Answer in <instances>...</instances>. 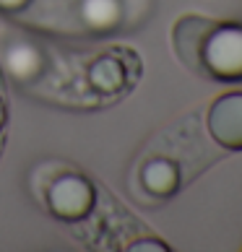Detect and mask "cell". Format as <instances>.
<instances>
[{"label":"cell","instance_id":"6da1fadb","mask_svg":"<svg viewBox=\"0 0 242 252\" xmlns=\"http://www.w3.org/2000/svg\"><path fill=\"white\" fill-rule=\"evenodd\" d=\"M174 50L193 73L216 81L242 78V26L182 16L174 24Z\"/></svg>","mask_w":242,"mask_h":252},{"label":"cell","instance_id":"7a4b0ae2","mask_svg":"<svg viewBox=\"0 0 242 252\" xmlns=\"http://www.w3.org/2000/svg\"><path fill=\"white\" fill-rule=\"evenodd\" d=\"M47 205L50 211L63 221H78L91 211L94 205V188L86 177L81 174H68L52 182L47 190Z\"/></svg>","mask_w":242,"mask_h":252},{"label":"cell","instance_id":"3957f363","mask_svg":"<svg viewBox=\"0 0 242 252\" xmlns=\"http://www.w3.org/2000/svg\"><path fill=\"white\" fill-rule=\"evenodd\" d=\"M208 133L219 146L242 151V91L221 94L208 107Z\"/></svg>","mask_w":242,"mask_h":252},{"label":"cell","instance_id":"277c9868","mask_svg":"<svg viewBox=\"0 0 242 252\" xmlns=\"http://www.w3.org/2000/svg\"><path fill=\"white\" fill-rule=\"evenodd\" d=\"M141 182L148 192L156 195V198H170V195H174L180 188V172L172 161L156 156V158H148L143 164Z\"/></svg>","mask_w":242,"mask_h":252},{"label":"cell","instance_id":"5b68a950","mask_svg":"<svg viewBox=\"0 0 242 252\" xmlns=\"http://www.w3.org/2000/svg\"><path fill=\"white\" fill-rule=\"evenodd\" d=\"M89 81L94 83L97 91H104V94H115L125 86V76H123V58L117 55H104L99 58L89 70Z\"/></svg>","mask_w":242,"mask_h":252},{"label":"cell","instance_id":"8992f818","mask_svg":"<svg viewBox=\"0 0 242 252\" xmlns=\"http://www.w3.org/2000/svg\"><path fill=\"white\" fill-rule=\"evenodd\" d=\"M130 250L141 252V250H156V252H164L167 245H162V242H136V245H130Z\"/></svg>","mask_w":242,"mask_h":252},{"label":"cell","instance_id":"52a82bcc","mask_svg":"<svg viewBox=\"0 0 242 252\" xmlns=\"http://www.w3.org/2000/svg\"><path fill=\"white\" fill-rule=\"evenodd\" d=\"M26 3L29 0H0V8H5V11H21Z\"/></svg>","mask_w":242,"mask_h":252},{"label":"cell","instance_id":"ba28073f","mask_svg":"<svg viewBox=\"0 0 242 252\" xmlns=\"http://www.w3.org/2000/svg\"><path fill=\"white\" fill-rule=\"evenodd\" d=\"M5 125V104H3V99H0V130H3Z\"/></svg>","mask_w":242,"mask_h":252}]
</instances>
